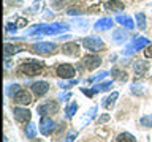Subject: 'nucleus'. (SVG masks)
<instances>
[{
	"label": "nucleus",
	"instance_id": "4468645a",
	"mask_svg": "<svg viewBox=\"0 0 152 142\" xmlns=\"http://www.w3.org/2000/svg\"><path fill=\"white\" fill-rule=\"evenodd\" d=\"M111 25H113V19L103 17L95 24V30H108V28H111Z\"/></svg>",
	"mask_w": 152,
	"mask_h": 142
},
{
	"label": "nucleus",
	"instance_id": "b1692460",
	"mask_svg": "<svg viewBox=\"0 0 152 142\" xmlns=\"http://www.w3.org/2000/svg\"><path fill=\"white\" fill-rule=\"evenodd\" d=\"M21 85H18V84H13V85H10L8 87V96H11V98H14L16 95L21 92Z\"/></svg>",
	"mask_w": 152,
	"mask_h": 142
},
{
	"label": "nucleus",
	"instance_id": "aec40b11",
	"mask_svg": "<svg viewBox=\"0 0 152 142\" xmlns=\"http://www.w3.org/2000/svg\"><path fill=\"white\" fill-rule=\"evenodd\" d=\"M117 142H136V139L133 137L130 133H121V134L117 136Z\"/></svg>",
	"mask_w": 152,
	"mask_h": 142
},
{
	"label": "nucleus",
	"instance_id": "1a4fd4ad",
	"mask_svg": "<svg viewBox=\"0 0 152 142\" xmlns=\"http://www.w3.org/2000/svg\"><path fill=\"white\" fill-rule=\"evenodd\" d=\"M32 92L37 95V96H43V95L48 93V90H49V84L46 82V80H38V82H33L32 84Z\"/></svg>",
	"mask_w": 152,
	"mask_h": 142
},
{
	"label": "nucleus",
	"instance_id": "6e6552de",
	"mask_svg": "<svg viewBox=\"0 0 152 142\" xmlns=\"http://www.w3.org/2000/svg\"><path fill=\"white\" fill-rule=\"evenodd\" d=\"M13 115L14 118H16L18 122H21V123H26L30 120V117H32V114L28 109H24V107H14L13 109Z\"/></svg>",
	"mask_w": 152,
	"mask_h": 142
},
{
	"label": "nucleus",
	"instance_id": "e433bc0d",
	"mask_svg": "<svg viewBox=\"0 0 152 142\" xmlns=\"http://www.w3.org/2000/svg\"><path fill=\"white\" fill-rule=\"evenodd\" d=\"M75 136H76L75 133H70V134L66 136V142H73L75 141Z\"/></svg>",
	"mask_w": 152,
	"mask_h": 142
},
{
	"label": "nucleus",
	"instance_id": "f704fd0d",
	"mask_svg": "<svg viewBox=\"0 0 152 142\" xmlns=\"http://www.w3.org/2000/svg\"><path fill=\"white\" fill-rule=\"evenodd\" d=\"M108 120H109V115H103V117H100V118H98V123L102 125V123H106Z\"/></svg>",
	"mask_w": 152,
	"mask_h": 142
},
{
	"label": "nucleus",
	"instance_id": "c756f323",
	"mask_svg": "<svg viewBox=\"0 0 152 142\" xmlns=\"http://www.w3.org/2000/svg\"><path fill=\"white\" fill-rule=\"evenodd\" d=\"M106 76H108V73H106V71H102V73H100V74H97V76H94V78H90V79H89V82L92 84V82H95V80H100V79L106 78Z\"/></svg>",
	"mask_w": 152,
	"mask_h": 142
},
{
	"label": "nucleus",
	"instance_id": "6ab92c4d",
	"mask_svg": "<svg viewBox=\"0 0 152 142\" xmlns=\"http://www.w3.org/2000/svg\"><path fill=\"white\" fill-rule=\"evenodd\" d=\"M37 136V126L33 125V123H28V125L26 126V137H28V139H35Z\"/></svg>",
	"mask_w": 152,
	"mask_h": 142
},
{
	"label": "nucleus",
	"instance_id": "0eeeda50",
	"mask_svg": "<svg viewBox=\"0 0 152 142\" xmlns=\"http://www.w3.org/2000/svg\"><path fill=\"white\" fill-rule=\"evenodd\" d=\"M32 49L38 54H52L56 51V44L54 43H37L32 46Z\"/></svg>",
	"mask_w": 152,
	"mask_h": 142
},
{
	"label": "nucleus",
	"instance_id": "f03ea898",
	"mask_svg": "<svg viewBox=\"0 0 152 142\" xmlns=\"http://www.w3.org/2000/svg\"><path fill=\"white\" fill-rule=\"evenodd\" d=\"M43 70V62H38V60H24L21 68H19V73L21 74H26L28 78L32 76H37L40 71Z\"/></svg>",
	"mask_w": 152,
	"mask_h": 142
},
{
	"label": "nucleus",
	"instance_id": "a878e982",
	"mask_svg": "<svg viewBox=\"0 0 152 142\" xmlns=\"http://www.w3.org/2000/svg\"><path fill=\"white\" fill-rule=\"evenodd\" d=\"M140 125H141V126H144V128H151V126H152V114H151V115L141 117Z\"/></svg>",
	"mask_w": 152,
	"mask_h": 142
},
{
	"label": "nucleus",
	"instance_id": "393cba45",
	"mask_svg": "<svg viewBox=\"0 0 152 142\" xmlns=\"http://www.w3.org/2000/svg\"><path fill=\"white\" fill-rule=\"evenodd\" d=\"M113 85L111 80H108V82H103V84H98V85H95L94 87V92L97 93V92H104V90H108L109 87Z\"/></svg>",
	"mask_w": 152,
	"mask_h": 142
},
{
	"label": "nucleus",
	"instance_id": "f8f14e48",
	"mask_svg": "<svg viewBox=\"0 0 152 142\" xmlns=\"http://www.w3.org/2000/svg\"><path fill=\"white\" fill-rule=\"evenodd\" d=\"M13 99H14V103H18V104H30V103H32L30 93L26 92V90H21V92H19Z\"/></svg>",
	"mask_w": 152,
	"mask_h": 142
},
{
	"label": "nucleus",
	"instance_id": "473e14b6",
	"mask_svg": "<svg viewBox=\"0 0 152 142\" xmlns=\"http://www.w3.org/2000/svg\"><path fill=\"white\" fill-rule=\"evenodd\" d=\"M16 28H18V25H16V24H11V22H10V24H7V30L8 32H16Z\"/></svg>",
	"mask_w": 152,
	"mask_h": 142
},
{
	"label": "nucleus",
	"instance_id": "c85d7f7f",
	"mask_svg": "<svg viewBox=\"0 0 152 142\" xmlns=\"http://www.w3.org/2000/svg\"><path fill=\"white\" fill-rule=\"evenodd\" d=\"M135 51H136V49H135V46H133V43H130V44H128L125 49L122 51V54H124V55H132Z\"/></svg>",
	"mask_w": 152,
	"mask_h": 142
},
{
	"label": "nucleus",
	"instance_id": "58836bf2",
	"mask_svg": "<svg viewBox=\"0 0 152 142\" xmlns=\"http://www.w3.org/2000/svg\"><path fill=\"white\" fill-rule=\"evenodd\" d=\"M33 142H41V141H33Z\"/></svg>",
	"mask_w": 152,
	"mask_h": 142
},
{
	"label": "nucleus",
	"instance_id": "c9c22d12",
	"mask_svg": "<svg viewBox=\"0 0 152 142\" xmlns=\"http://www.w3.org/2000/svg\"><path fill=\"white\" fill-rule=\"evenodd\" d=\"M68 14H71V16H75V14H79V11H78V8H68V11H66Z\"/></svg>",
	"mask_w": 152,
	"mask_h": 142
},
{
	"label": "nucleus",
	"instance_id": "bb28decb",
	"mask_svg": "<svg viewBox=\"0 0 152 142\" xmlns=\"http://www.w3.org/2000/svg\"><path fill=\"white\" fill-rule=\"evenodd\" d=\"M76 111H78V104H76V101H75L66 107V118H71L76 114Z\"/></svg>",
	"mask_w": 152,
	"mask_h": 142
},
{
	"label": "nucleus",
	"instance_id": "4be33fe9",
	"mask_svg": "<svg viewBox=\"0 0 152 142\" xmlns=\"http://www.w3.org/2000/svg\"><path fill=\"white\" fill-rule=\"evenodd\" d=\"M117 96H119V93H117V92H114L113 95H109V96H108L106 99H104V103H103V107L109 109V107H111L113 104H114V101L117 99Z\"/></svg>",
	"mask_w": 152,
	"mask_h": 142
},
{
	"label": "nucleus",
	"instance_id": "7c9ffc66",
	"mask_svg": "<svg viewBox=\"0 0 152 142\" xmlns=\"http://www.w3.org/2000/svg\"><path fill=\"white\" fill-rule=\"evenodd\" d=\"M144 55L147 57V59H152V44H149L146 47V51H144Z\"/></svg>",
	"mask_w": 152,
	"mask_h": 142
},
{
	"label": "nucleus",
	"instance_id": "a211bd4d",
	"mask_svg": "<svg viewBox=\"0 0 152 142\" xmlns=\"http://www.w3.org/2000/svg\"><path fill=\"white\" fill-rule=\"evenodd\" d=\"M113 40L116 41V43H119V44H121V43H124V41L127 40V33L124 32V30H114Z\"/></svg>",
	"mask_w": 152,
	"mask_h": 142
},
{
	"label": "nucleus",
	"instance_id": "cd10ccee",
	"mask_svg": "<svg viewBox=\"0 0 152 142\" xmlns=\"http://www.w3.org/2000/svg\"><path fill=\"white\" fill-rule=\"evenodd\" d=\"M14 52H18V47L16 46H11V44H5V55H10V54H14Z\"/></svg>",
	"mask_w": 152,
	"mask_h": 142
},
{
	"label": "nucleus",
	"instance_id": "7ed1b4c3",
	"mask_svg": "<svg viewBox=\"0 0 152 142\" xmlns=\"http://www.w3.org/2000/svg\"><path fill=\"white\" fill-rule=\"evenodd\" d=\"M37 111H38V114H41V115H54V114L59 112V103L49 99V101L40 104V106L37 107Z\"/></svg>",
	"mask_w": 152,
	"mask_h": 142
},
{
	"label": "nucleus",
	"instance_id": "2f4dec72",
	"mask_svg": "<svg viewBox=\"0 0 152 142\" xmlns=\"http://www.w3.org/2000/svg\"><path fill=\"white\" fill-rule=\"evenodd\" d=\"M142 87H138V85H132V92L135 93V95H141L142 93Z\"/></svg>",
	"mask_w": 152,
	"mask_h": 142
},
{
	"label": "nucleus",
	"instance_id": "39448f33",
	"mask_svg": "<svg viewBox=\"0 0 152 142\" xmlns=\"http://www.w3.org/2000/svg\"><path fill=\"white\" fill-rule=\"evenodd\" d=\"M56 71H57V76H60L62 79H71V78H75V74H76L75 66L70 65V63H62V65H59Z\"/></svg>",
	"mask_w": 152,
	"mask_h": 142
},
{
	"label": "nucleus",
	"instance_id": "4c0bfd02",
	"mask_svg": "<svg viewBox=\"0 0 152 142\" xmlns=\"http://www.w3.org/2000/svg\"><path fill=\"white\" fill-rule=\"evenodd\" d=\"M7 3L8 5H11V3L13 5H21V0H7Z\"/></svg>",
	"mask_w": 152,
	"mask_h": 142
},
{
	"label": "nucleus",
	"instance_id": "20e7f679",
	"mask_svg": "<svg viewBox=\"0 0 152 142\" xmlns=\"http://www.w3.org/2000/svg\"><path fill=\"white\" fill-rule=\"evenodd\" d=\"M83 44H84L86 49H89V51H92V52H97V51H100V49H103V47H104V43L100 40V38H97V36H87V38H84Z\"/></svg>",
	"mask_w": 152,
	"mask_h": 142
},
{
	"label": "nucleus",
	"instance_id": "f257e3e1",
	"mask_svg": "<svg viewBox=\"0 0 152 142\" xmlns=\"http://www.w3.org/2000/svg\"><path fill=\"white\" fill-rule=\"evenodd\" d=\"M68 25L65 24H51V25H45V24H40V25L27 30V35H33V33H45V35H56V33H60L62 30H66Z\"/></svg>",
	"mask_w": 152,
	"mask_h": 142
},
{
	"label": "nucleus",
	"instance_id": "9d476101",
	"mask_svg": "<svg viewBox=\"0 0 152 142\" xmlns=\"http://www.w3.org/2000/svg\"><path fill=\"white\" fill-rule=\"evenodd\" d=\"M83 63H84V66H86L89 71H92V70L97 68V66H100V63H102V59H100L98 55H87V57L83 60Z\"/></svg>",
	"mask_w": 152,
	"mask_h": 142
},
{
	"label": "nucleus",
	"instance_id": "5701e85b",
	"mask_svg": "<svg viewBox=\"0 0 152 142\" xmlns=\"http://www.w3.org/2000/svg\"><path fill=\"white\" fill-rule=\"evenodd\" d=\"M136 22H138V27L141 28V30H144L146 28V16L144 13H136Z\"/></svg>",
	"mask_w": 152,
	"mask_h": 142
},
{
	"label": "nucleus",
	"instance_id": "dca6fc26",
	"mask_svg": "<svg viewBox=\"0 0 152 142\" xmlns=\"http://www.w3.org/2000/svg\"><path fill=\"white\" fill-rule=\"evenodd\" d=\"M116 21H117L119 24H122L124 27H127L128 30H132V28L135 27V24H133V19L128 17V16H117Z\"/></svg>",
	"mask_w": 152,
	"mask_h": 142
},
{
	"label": "nucleus",
	"instance_id": "412c9836",
	"mask_svg": "<svg viewBox=\"0 0 152 142\" xmlns=\"http://www.w3.org/2000/svg\"><path fill=\"white\" fill-rule=\"evenodd\" d=\"M113 76H114V79H117V80H127L128 79V74L125 73V71L117 70V68L113 70Z\"/></svg>",
	"mask_w": 152,
	"mask_h": 142
},
{
	"label": "nucleus",
	"instance_id": "9b49d317",
	"mask_svg": "<svg viewBox=\"0 0 152 142\" xmlns=\"http://www.w3.org/2000/svg\"><path fill=\"white\" fill-rule=\"evenodd\" d=\"M62 52L66 55H71V57H78L79 55V44L75 41L66 43V44H64V47H62Z\"/></svg>",
	"mask_w": 152,
	"mask_h": 142
},
{
	"label": "nucleus",
	"instance_id": "f3484780",
	"mask_svg": "<svg viewBox=\"0 0 152 142\" xmlns=\"http://www.w3.org/2000/svg\"><path fill=\"white\" fill-rule=\"evenodd\" d=\"M108 9H113V11H122L124 9V3L122 2H119V0H114V2H108L106 5H104Z\"/></svg>",
	"mask_w": 152,
	"mask_h": 142
},
{
	"label": "nucleus",
	"instance_id": "2eb2a0df",
	"mask_svg": "<svg viewBox=\"0 0 152 142\" xmlns=\"http://www.w3.org/2000/svg\"><path fill=\"white\" fill-rule=\"evenodd\" d=\"M132 43H133V46H135L136 51H138V49H142V47H146V46L151 44L149 40H147V38H144V36H135Z\"/></svg>",
	"mask_w": 152,
	"mask_h": 142
},
{
	"label": "nucleus",
	"instance_id": "ddd939ff",
	"mask_svg": "<svg viewBox=\"0 0 152 142\" xmlns=\"http://www.w3.org/2000/svg\"><path fill=\"white\" fill-rule=\"evenodd\" d=\"M147 70H149V65L146 63V62H135L133 63V71H135L136 76H144L147 73Z\"/></svg>",
	"mask_w": 152,
	"mask_h": 142
},
{
	"label": "nucleus",
	"instance_id": "72a5a7b5",
	"mask_svg": "<svg viewBox=\"0 0 152 142\" xmlns=\"http://www.w3.org/2000/svg\"><path fill=\"white\" fill-rule=\"evenodd\" d=\"M16 25H18V27H24V25H27V21H26L24 17H19L18 21H16Z\"/></svg>",
	"mask_w": 152,
	"mask_h": 142
},
{
	"label": "nucleus",
	"instance_id": "423d86ee",
	"mask_svg": "<svg viewBox=\"0 0 152 142\" xmlns=\"http://www.w3.org/2000/svg\"><path fill=\"white\" fill-rule=\"evenodd\" d=\"M54 128H56V123H54V120H51V117H48V115L41 117V120H40V131H41V134L49 136L51 133L54 131Z\"/></svg>",
	"mask_w": 152,
	"mask_h": 142
}]
</instances>
